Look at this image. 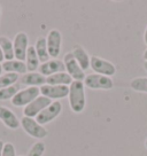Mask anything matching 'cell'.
Instances as JSON below:
<instances>
[{
    "instance_id": "ba28073f",
    "label": "cell",
    "mask_w": 147,
    "mask_h": 156,
    "mask_svg": "<svg viewBox=\"0 0 147 156\" xmlns=\"http://www.w3.org/2000/svg\"><path fill=\"white\" fill-rule=\"evenodd\" d=\"M53 102L51 99L44 97L40 94L37 99H34L31 103H29L27 107L23 108V115L25 117H30V118H36L39 115L40 112L44 110L46 107H48L51 103Z\"/></svg>"
},
{
    "instance_id": "cb8c5ba5",
    "label": "cell",
    "mask_w": 147,
    "mask_h": 156,
    "mask_svg": "<svg viewBox=\"0 0 147 156\" xmlns=\"http://www.w3.org/2000/svg\"><path fill=\"white\" fill-rule=\"evenodd\" d=\"M45 151H46V146L43 141H37L34 142L32 146L30 147L28 155L27 156H43Z\"/></svg>"
},
{
    "instance_id": "d4e9b609",
    "label": "cell",
    "mask_w": 147,
    "mask_h": 156,
    "mask_svg": "<svg viewBox=\"0 0 147 156\" xmlns=\"http://www.w3.org/2000/svg\"><path fill=\"white\" fill-rule=\"evenodd\" d=\"M2 156H16V149L12 142H5L4 149H2Z\"/></svg>"
},
{
    "instance_id": "ac0fdd59",
    "label": "cell",
    "mask_w": 147,
    "mask_h": 156,
    "mask_svg": "<svg viewBox=\"0 0 147 156\" xmlns=\"http://www.w3.org/2000/svg\"><path fill=\"white\" fill-rule=\"evenodd\" d=\"M25 66L28 73H34L39 68L40 61L37 55V52L34 49V46H29L27 51V56H25Z\"/></svg>"
},
{
    "instance_id": "1f68e13d",
    "label": "cell",
    "mask_w": 147,
    "mask_h": 156,
    "mask_svg": "<svg viewBox=\"0 0 147 156\" xmlns=\"http://www.w3.org/2000/svg\"><path fill=\"white\" fill-rule=\"evenodd\" d=\"M145 147L147 148V138H146V140H145Z\"/></svg>"
},
{
    "instance_id": "83f0119b",
    "label": "cell",
    "mask_w": 147,
    "mask_h": 156,
    "mask_svg": "<svg viewBox=\"0 0 147 156\" xmlns=\"http://www.w3.org/2000/svg\"><path fill=\"white\" fill-rule=\"evenodd\" d=\"M4 60H5V56H4V53H2V51L0 48V63L4 62Z\"/></svg>"
},
{
    "instance_id": "4dcf8cb0",
    "label": "cell",
    "mask_w": 147,
    "mask_h": 156,
    "mask_svg": "<svg viewBox=\"0 0 147 156\" xmlns=\"http://www.w3.org/2000/svg\"><path fill=\"white\" fill-rule=\"evenodd\" d=\"M2 70H4V69H2V66H1V63H0V76L2 75Z\"/></svg>"
},
{
    "instance_id": "836d02e7",
    "label": "cell",
    "mask_w": 147,
    "mask_h": 156,
    "mask_svg": "<svg viewBox=\"0 0 147 156\" xmlns=\"http://www.w3.org/2000/svg\"><path fill=\"white\" fill-rule=\"evenodd\" d=\"M20 156H24V155H20Z\"/></svg>"
},
{
    "instance_id": "6da1fadb",
    "label": "cell",
    "mask_w": 147,
    "mask_h": 156,
    "mask_svg": "<svg viewBox=\"0 0 147 156\" xmlns=\"http://www.w3.org/2000/svg\"><path fill=\"white\" fill-rule=\"evenodd\" d=\"M69 106L71 112L75 114H81L84 112L86 106V94H85V85L83 82L74 80L69 85Z\"/></svg>"
},
{
    "instance_id": "277c9868",
    "label": "cell",
    "mask_w": 147,
    "mask_h": 156,
    "mask_svg": "<svg viewBox=\"0 0 147 156\" xmlns=\"http://www.w3.org/2000/svg\"><path fill=\"white\" fill-rule=\"evenodd\" d=\"M40 95V87H27L16 93L10 102L15 107H27Z\"/></svg>"
},
{
    "instance_id": "8fae6325",
    "label": "cell",
    "mask_w": 147,
    "mask_h": 156,
    "mask_svg": "<svg viewBox=\"0 0 147 156\" xmlns=\"http://www.w3.org/2000/svg\"><path fill=\"white\" fill-rule=\"evenodd\" d=\"M13 45H14V56L15 60L19 61H25V56H27V51L29 48V37L25 32H19L16 34L13 40Z\"/></svg>"
},
{
    "instance_id": "4316f807",
    "label": "cell",
    "mask_w": 147,
    "mask_h": 156,
    "mask_svg": "<svg viewBox=\"0 0 147 156\" xmlns=\"http://www.w3.org/2000/svg\"><path fill=\"white\" fill-rule=\"evenodd\" d=\"M4 145H5V142L2 141V140H0V156H2V149H4Z\"/></svg>"
},
{
    "instance_id": "9a60e30c",
    "label": "cell",
    "mask_w": 147,
    "mask_h": 156,
    "mask_svg": "<svg viewBox=\"0 0 147 156\" xmlns=\"http://www.w3.org/2000/svg\"><path fill=\"white\" fill-rule=\"evenodd\" d=\"M71 53H73L75 60L78 62V64L81 66V68L83 69L84 71H85V70H88V69L90 68L91 56L88 55V52L85 51L84 47H82L81 45H75L73 51H71Z\"/></svg>"
},
{
    "instance_id": "44dd1931",
    "label": "cell",
    "mask_w": 147,
    "mask_h": 156,
    "mask_svg": "<svg viewBox=\"0 0 147 156\" xmlns=\"http://www.w3.org/2000/svg\"><path fill=\"white\" fill-rule=\"evenodd\" d=\"M130 88L134 92L147 94V77H136L130 82Z\"/></svg>"
},
{
    "instance_id": "e0dca14e",
    "label": "cell",
    "mask_w": 147,
    "mask_h": 156,
    "mask_svg": "<svg viewBox=\"0 0 147 156\" xmlns=\"http://www.w3.org/2000/svg\"><path fill=\"white\" fill-rule=\"evenodd\" d=\"M73 78L69 76L67 71L54 73L52 76L46 77V84L48 85H62V86H69L73 83Z\"/></svg>"
},
{
    "instance_id": "d6986e66",
    "label": "cell",
    "mask_w": 147,
    "mask_h": 156,
    "mask_svg": "<svg viewBox=\"0 0 147 156\" xmlns=\"http://www.w3.org/2000/svg\"><path fill=\"white\" fill-rule=\"evenodd\" d=\"M34 49L37 52V55L39 58V61L41 63L47 62L48 60H51L49 58L48 51H47V43H46V37L40 36L36 40V44H34Z\"/></svg>"
},
{
    "instance_id": "30bf717a",
    "label": "cell",
    "mask_w": 147,
    "mask_h": 156,
    "mask_svg": "<svg viewBox=\"0 0 147 156\" xmlns=\"http://www.w3.org/2000/svg\"><path fill=\"white\" fill-rule=\"evenodd\" d=\"M40 94L51 99L52 101H59L63 98H68L69 86L62 85H48L45 84L40 87Z\"/></svg>"
},
{
    "instance_id": "7c38bea8",
    "label": "cell",
    "mask_w": 147,
    "mask_h": 156,
    "mask_svg": "<svg viewBox=\"0 0 147 156\" xmlns=\"http://www.w3.org/2000/svg\"><path fill=\"white\" fill-rule=\"evenodd\" d=\"M38 70L43 76L48 77V76H52L54 73L66 71V67H64L63 61H61L59 58H51L47 62L40 63Z\"/></svg>"
},
{
    "instance_id": "8992f818",
    "label": "cell",
    "mask_w": 147,
    "mask_h": 156,
    "mask_svg": "<svg viewBox=\"0 0 147 156\" xmlns=\"http://www.w3.org/2000/svg\"><path fill=\"white\" fill-rule=\"evenodd\" d=\"M63 63L66 67V71L69 73V76L73 78V80H78V82H84V79L86 77V75L84 73V70L81 68L78 62L75 60L71 52H69L64 55Z\"/></svg>"
},
{
    "instance_id": "7a4b0ae2",
    "label": "cell",
    "mask_w": 147,
    "mask_h": 156,
    "mask_svg": "<svg viewBox=\"0 0 147 156\" xmlns=\"http://www.w3.org/2000/svg\"><path fill=\"white\" fill-rule=\"evenodd\" d=\"M21 126L28 136H32L34 139H38V140H41L48 136L47 129L44 125H40L39 123L36 121V118L23 116L21 118Z\"/></svg>"
},
{
    "instance_id": "2e32d148",
    "label": "cell",
    "mask_w": 147,
    "mask_h": 156,
    "mask_svg": "<svg viewBox=\"0 0 147 156\" xmlns=\"http://www.w3.org/2000/svg\"><path fill=\"white\" fill-rule=\"evenodd\" d=\"M2 69L5 70L6 73H17V75H24V73H28L27 70V66H25V62L23 61H19V60H10V61H4L2 63Z\"/></svg>"
},
{
    "instance_id": "f546056e",
    "label": "cell",
    "mask_w": 147,
    "mask_h": 156,
    "mask_svg": "<svg viewBox=\"0 0 147 156\" xmlns=\"http://www.w3.org/2000/svg\"><path fill=\"white\" fill-rule=\"evenodd\" d=\"M144 68H145V70H146V73H147V61L144 62Z\"/></svg>"
},
{
    "instance_id": "5b68a950",
    "label": "cell",
    "mask_w": 147,
    "mask_h": 156,
    "mask_svg": "<svg viewBox=\"0 0 147 156\" xmlns=\"http://www.w3.org/2000/svg\"><path fill=\"white\" fill-rule=\"evenodd\" d=\"M90 68H92L94 73H99V75L107 76V77H113L114 75L116 73L115 64L112 63L110 61L106 60V58H102L100 56H97V55L91 56Z\"/></svg>"
},
{
    "instance_id": "5bb4252c",
    "label": "cell",
    "mask_w": 147,
    "mask_h": 156,
    "mask_svg": "<svg viewBox=\"0 0 147 156\" xmlns=\"http://www.w3.org/2000/svg\"><path fill=\"white\" fill-rule=\"evenodd\" d=\"M21 84L28 87H41L46 84V77L37 71L27 73L21 78Z\"/></svg>"
},
{
    "instance_id": "9c48e42d",
    "label": "cell",
    "mask_w": 147,
    "mask_h": 156,
    "mask_svg": "<svg viewBox=\"0 0 147 156\" xmlns=\"http://www.w3.org/2000/svg\"><path fill=\"white\" fill-rule=\"evenodd\" d=\"M61 112H62V103L60 101H53L48 107L45 108L44 110L36 117V121L39 123L40 125H46L48 123L53 122L56 117H59Z\"/></svg>"
},
{
    "instance_id": "484cf974",
    "label": "cell",
    "mask_w": 147,
    "mask_h": 156,
    "mask_svg": "<svg viewBox=\"0 0 147 156\" xmlns=\"http://www.w3.org/2000/svg\"><path fill=\"white\" fill-rule=\"evenodd\" d=\"M144 43L147 46V27L145 28V31H144Z\"/></svg>"
},
{
    "instance_id": "d6a6232c",
    "label": "cell",
    "mask_w": 147,
    "mask_h": 156,
    "mask_svg": "<svg viewBox=\"0 0 147 156\" xmlns=\"http://www.w3.org/2000/svg\"><path fill=\"white\" fill-rule=\"evenodd\" d=\"M0 14H1V7H0Z\"/></svg>"
},
{
    "instance_id": "603a6c76",
    "label": "cell",
    "mask_w": 147,
    "mask_h": 156,
    "mask_svg": "<svg viewBox=\"0 0 147 156\" xmlns=\"http://www.w3.org/2000/svg\"><path fill=\"white\" fill-rule=\"evenodd\" d=\"M20 90L16 85L9 86V87L0 88V101H6V100H12L16 95V93Z\"/></svg>"
},
{
    "instance_id": "4fadbf2b",
    "label": "cell",
    "mask_w": 147,
    "mask_h": 156,
    "mask_svg": "<svg viewBox=\"0 0 147 156\" xmlns=\"http://www.w3.org/2000/svg\"><path fill=\"white\" fill-rule=\"evenodd\" d=\"M0 121L10 130H16L21 126V121L17 118L14 112H12L9 108L5 106H0Z\"/></svg>"
},
{
    "instance_id": "7402d4cb",
    "label": "cell",
    "mask_w": 147,
    "mask_h": 156,
    "mask_svg": "<svg viewBox=\"0 0 147 156\" xmlns=\"http://www.w3.org/2000/svg\"><path fill=\"white\" fill-rule=\"evenodd\" d=\"M19 80V75L13 73H5L0 76V88L13 86Z\"/></svg>"
},
{
    "instance_id": "ffe728a7",
    "label": "cell",
    "mask_w": 147,
    "mask_h": 156,
    "mask_svg": "<svg viewBox=\"0 0 147 156\" xmlns=\"http://www.w3.org/2000/svg\"><path fill=\"white\" fill-rule=\"evenodd\" d=\"M0 48L4 53L6 61H10V60H14V45L13 41L10 40L8 37L5 36H0Z\"/></svg>"
},
{
    "instance_id": "3957f363",
    "label": "cell",
    "mask_w": 147,
    "mask_h": 156,
    "mask_svg": "<svg viewBox=\"0 0 147 156\" xmlns=\"http://www.w3.org/2000/svg\"><path fill=\"white\" fill-rule=\"evenodd\" d=\"M85 87L91 90H102V91H109L114 87V82L112 77L102 76L99 73H90L86 75L84 79Z\"/></svg>"
},
{
    "instance_id": "f1b7e54d",
    "label": "cell",
    "mask_w": 147,
    "mask_h": 156,
    "mask_svg": "<svg viewBox=\"0 0 147 156\" xmlns=\"http://www.w3.org/2000/svg\"><path fill=\"white\" fill-rule=\"evenodd\" d=\"M142 58H144L145 61H147V49L144 52V54H142Z\"/></svg>"
},
{
    "instance_id": "52a82bcc",
    "label": "cell",
    "mask_w": 147,
    "mask_h": 156,
    "mask_svg": "<svg viewBox=\"0 0 147 156\" xmlns=\"http://www.w3.org/2000/svg\"><path fill=\"white\" fill-rule=\"evenodd\" d=\"M46 43H47V51H48L49 58H59L60 52H61V46H62V34L60 32V30H51L46 37Z\"/></svg>"
}]
</instances>
